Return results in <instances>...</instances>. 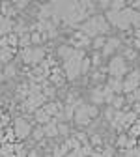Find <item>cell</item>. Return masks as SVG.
Masks as SVG:
<instances>
[{
	"label": "cell",
	"instance_id": "cell-7",
	"mask_svg": "<svg viewBox=\"0 0 140 157\" xmlns=\"http://www.w3.org/2000/svg\"><path fill=\"white\" fill-rule=\"evenodd\" d=\"M140 84V71H131L123 82V92H134Z\"/></svg>",
	"mask_w": 140,
	"mask_h": 157
},
{
	"label": "cell",
	"instance_id": "cell-46",
	"mask_svg": "<svg viewBox=\"0 0 140 157\" xmlns=\"http://www.w3.org/2000/svg\"><path fill=\"white\" fill-rule=\"evenodd\" d=\"M75 153H77V151H71V153H69L67 157H75Z\"/></svg>",
	"mask_w": 140,
	"mask_h": 157
},
{
	"label": "cell",
	"instance_id": "cell-50",
	"mask_svg": "<svg viewBox=\"0 0 140 157\" xmlns=\"http://www.w3.org/2000/svg\"><path fill=\"white\" fill-rule=\"evenodd\" d=\"M138 124H140V122H138Z\"/></svg>",
	"mask_w": 140,
	"mask_h": 157
},
{
	"label": "cell",
	"instance_id": "cell-32",
	"mask_svg": "<svg viewBox=\"0 0 140 157\" xmlns=\"http://www.w3.org/2000/svg\"><path fill=\"white\" fill-rule=\"evenodd\" d=\"M43 135H45V133H43V127H37V129L34 131V139H36V140H41Z\"/></svg>",
	"mask_w": 140,
	"mask_h": 157
},
{
	"label": "cell",
	"instance_id": "cell-36",
	"mask_svg": "<svg viewBox=\"0 0 140 157\" xmlns=\"http://www.w3.org/2000/svg\"><path fill=\"white\" fill-rule=\"evenodd\" d=\"M92 64H93V66H99V64H101V56H99V54H95V56L92 58Z\"/></svg>",
	"mask_w": 140,
	"mask_h": 157
},
{
	"label": "cell",
	"instance_id": "cell-25",
	"mask_svg": "<svg viewBox=\"0 0 140 157\" xmlns=\"http://www.w3.org/2000/svg\"><path fill=\"white\" fill-rule=\"evenodd\" d=\"M15 73H17L15 66H13V64H8V66H6V71H4V75H6V77H13Z\"/></svg>",
	"mask_w": 140,
	"mask_h": 157
},
{
	"label": "cell",
	"instance_id": "cell-12",
	"mask_svg": "<svg viewBox=\"0 0 140 157\" xmlns=\"http://www.w3.org/2000/svg\"><path fill=\"white\" fill-rule=\"evenodd\" d=\"M73 45L75 47H86V45H90V37L84 36L82 32H77L75 37H73Z\"/></svg>",
	"mask_w": 140,
	"mask_h": 157
},
{
	"label": "cell",
	"instance_id": "cell-40",
	"mask_svg": "<svg viewBox=\"0 0 140 157\" xmlns=\"http://www.w3.org/2000/svg\"><path fill=\"white\" fill-rule=\"evenodd\" d=\"M133 112H136V114L140 112V101H136V103H134V110H133Z\"/></svg>",
	"mask_w": 140,
	"mask_h": 157
},
{
	"label": "cell",
	"instance_id": "cell-39",
	"mask_svg": "<svg viewBox=\"0 0 140 157\" xmlns=\"http://www.w3.org/2000/svg\"><path fill=\"white\" fill-rule=\"evenodd\" d=\"M23 8H26V2H25V0H21V2L15 4V10H23Z\"/></svg>",
	"mask_w": 140,
	"mask_h": 157
},
{
	"label": "cell",
	"instance_id": "cell-23",
	"mask_svg": "<svg viewBox=\"0 0 140 157\" xmlns=\"http://www.w3.org/2000/svg\"><path fill=\"white\" fill-rule=\"evenodd\" d=\"M105 43H107V41H105V37H103V36H97V37L93 39V47H95V49L105 47Z\"/></svg>",
	"mask_w": 140,
	"mask_h": 157
},
{
	"label": "cell",
	"instance_id": "cell-20",
	"mask_svg": "<svg viewBox=\"0 0 140 157\" xmlns=\"http://www.w3.org/2000/svg\"><path fill=\"white\" fill-rule=\"evenodd\" d=\"M51 81H52L54 84H62V82H64V75L60 73V71H54V73L51 75Z\"/></svg>",
	"mask_w": 140,
	"mask_h": 157
},
{
	"label": "cell",
	"instance_id": "cell-17",
	"mask_svg": "<svg viewBox=\"0 0 140 157\" xmlns=\"http://www.w3.org/2000/svg\"><path fill=\"white\" fill-rule=\"evenodd\" d=\"M60 109H62V107H60L58 103H47V105L43 107V110H45V112H47L49 116H52V114H56V116H58Z\"/></svg>",
	"mask_w": 140,
	"mask_h": 157
},
{
	"label": "cell",
	"instance_id": "cell-26",
	"mask_svg": "<svg viewBox=\"0 0 140 157\" xmlns=\"http://www.w3.org/2000/svg\"><path fill=\"white\" fill-rule=\"evenodd\" d=\"M136 135H140V124H133L129 129V136H136Z\"/></svg>",
	"mask_w": 140,
	"mask_h": 157
},
{
	"label": "cell",
	"instance_id": "cell-14",
	"mask_svg": "<svg viewBox=\"0 0 140 157\" xmlns=\"http://www.w3.org/2000/svg\"><path fill=\"white\" fill-rule=\"evenodd\" d=\"M92 101H93L95 105H101V103H105V95H103V86H99V88H95V90L92 92Z\"/></svg>",
	"mask_w": 140,
	"mask_h": 157
},
{
	"label": "cell",
	"instance_id": "cell-33",
	"mask_svg": "<svg viewBox=\"0 0 140 157\" xmlns=\"http://www.w3.org/2000/svg\"><path fill=\"white\" fill-rule=\"evenodd\" d=\"M118 146H127V136L119 135V139H118Z\"/></svg>",
	"mask_w": 140,
	"mask_h": 157
},
{
	"label": "cell",
	"instance_id": "cell-24",
	"mask_svg": "<svg viewBox=\"0 0 140 157\" xmlns=\"http://www.w3.org/2000/svg\"><path fill=\"white\" fill-rule=\"evenodd\" d=\"M58 135H64V136H67V135H69V127H67L66 124H62V122H60V124H58Z\"/></svg>",
	"mask_w": 140,
	"mask_h": 157
},
{
	"label": "cell",
	"instance_id": "cell-8",
	"mask_svg": "<svg viewBox=\"0 0 140 157\" xmlns=\"http://www.w3.org/2000/svg\"><path fill=\"white\" fill-rule=\"evenodd\" d=\"M45 103V95L43 94H34V95H30L28 99H26V103H25V109L26 110H36L39 105H43Z\"/></svg>",
	"mask_w": 140,
	"mask_h": 157
},
{
	"label": "cell",
	"instance_id": "cell-13",
	"mask_svg": "<svg viewBox=\"0 0 140 157\" xmlns=\"http://www.w3.org/2000/svg\"><path fill=\"white\" fill-rule=\"evenodd\" d=\"M43 133L45 136H58V122H49L47 125H43Z\"/></svg>",
	"mask_w": 140,
	"mask_h": 157
},
{
	"label": "cell",
	"instance_id": "cell-15",
	"mask_svg": "<svg viewBox=\"0 0 140 157\" xmlns=\"http://www.w3.org/2000/svg\"><path fill=\"white\" fill-rule=\"evenodd\" d=\"M13 54H15V51L11 49V47H6V49H0V62H4V64H8L11 58H13Z\"/></svg>",
	"mask_w": 140,
	"mask_h": 157
},
{
	"label": "cell",
	"instance_id": "cell-4",
	"mask_svg": "<svg viewBox=\"0 0 140 157\" xmlns=\"http://www.w3.org/2000/svg\"><path fill=\"white\" fill-rule=\"evenodd\" d=\"M23 60L26 62V64H32V66H36V64H39L45 58V49H41V47H36V49H30V47H26V49H23Z\"/></svg>",
	"mask_w": 140,
	"mask_h": 157
},
{
	"label": "cell",
	"instance_id": "cell-5",
	"mask_svg": "<svg viewBox=\"0 0 140 157\" xmlns=\"http://www.w3.org/2000/svg\"><path fill=\"white\" fill-rule=\"evenodd\" d=\"M107 69H108V73H110L112 77L119 78V77H122V75L127 71L125 58H123V56H116V58H112V62H110V66H108Z\"/></svg>",
	"mask_w": 140,
	"mask_h": 157
},
{
	"label": "cell",
	"instance_id": "cell-2",
	"mask_svg": "<svg viewBox=\"0 0 140 157\" xmlns=\"http://www.w3.org/2000/svg\"><path fill=\"white\" fill-rule=\"evenodd\" d=\"M131 17H133V10L125 8L122 11H107V21L119 26L122 30H127L131 25Z\"/></svg>",
	"mask_w": 140,
	"mask_h": 157
},
{
	"label": "cell",
	"instance_id": "cell-44",
	"mask_svg": "<svg viewBox=\"0 0 140 157\" xmlns=\"http://www.w3.org/2000/svg\"><path fill=\"white\" fill-rule=\"evenodd\" d=\"M28 157H39V155H37L36 151H30V155H28Z\"/></svg>",
	"mask_w": 140,
	"mask_h": 157
},
{
	"label": "cell",
	"instance_id": "cell-9",
	"mask_svg": "<svg viewBox=\"0 0 140 157\" xmlns=\"http://www.w3.org/2000/svg\"><path fill=\"white\" fill-rule=\"evenodd\" d=\"M90 120H92V118L88 116V112H86L84 105H82V107H78V109L75 110V122H77L78 125H88V124H90Z\"/></svg>",
	"mask_w": 140,
	"mask_h": 157
},
{
	"label": "cell",
	"instance_id": "cell-3",
	"mask_svg": "<svg viewBox=\"0 0 140 157\" xmlns=\"http://www.w3.org/2000/svg\"><path fill=\"white\" fill-rule=\"evenodd\" d=\"M82 58H84L82 51H75L69 60L64 62V71H66L67 78H77L78 75H81V64H82Z\"/></svg>",
	"mask_w": 140,
	"mask_h": 157
},
{
	"label": "cell",
	"instance_id": "cell-29",
	"mask_svg": "<svg viewBox=\"0 0 140 157\" xmlns=\"http://www.w3.org/2000/svg\"><path fill=\"white\" fill-rule=\"evenodd\" d=\"M75 136H77V140H78V142H82L84 146L88 144V135H86V133H77Z\"/></svg>",
	"mask_w": 140,
	"mask_h": 157
},
{
	"label": "cell",
	"instance_id": "cell-34",
	"mask_svg": "<svg viewBox=\"0 0 140 157\" xmlns=\"http://www.w3.org/2000/svg\"><path fill=\"white\" fill-rule=\"evenodd\" d=\"M134 56H136L134 49H127V51H125V58H129V60H131V58H134Z\"/></svg>",
	"mask_w": 140,
	"mask_h": 157
},
{
	"label": "cell",
	"instance_id": "cell-10",
	"mask_svg": "<svg viewBox=\"0 0 140 157\" xmlns=\"http://www.w3.org/2000/svg\"><path fill=\"white\" fill-rule=\"evenodd\" d=\"M118 47H119V39H118V37H110L108 41L105 43V47H103V54L108 56V54H112Z\"/></svg>",
	"mask_w": 140,
	"mask_h": 157
},
{
	"label": "cell",
	"instance_id": "cell-27",
	"mask_svg": "<svg viewBox=\"0 0 140 157\" xmlns=\"http://www.w3.org/2000/svg\"><path fill=\"white\" fill-rule=\"evenodd\" d=\"M125 157H140V148H131L125 151Z\"/></svg>",
	"mask_w": 140,
	"mask_h": 157
},
{
	"label": "cell",
	"instance_id": "cell-11",
	"mask_svg": "<svg viewBox=\"0 0 140 157\" xmlns=\"http://www.w3.org/2000/svg\"><path fill=\"white\" fill-rule=\"evenodd\" d=\"M114 94H119V92H123V82H122V78H116V77H110L108 78V84H107Z\"/></svg>",
	"mask_w": 140,
	"mask_h": 157
},
{
	"label": "cell",
	"instance_id": "cell-35",
	"mask_svg": "<svg viewBox=\"0 0 140 157\" xmlns=\"http://www.w3.org/2000/svg\"><path fill=\"white\" fill-rule=\"evenodd\" d=\"M112 155H114V150H112V148H105L103 157H112Z\"/></svg>",
	"mask_w": 140,
	"mask_h": 157
},
{
	"label": "cell",
	"instance_id": "cell-45",
	"mask_svg": "<svg viewBox=\"0 0 140 157\" xmlns=\"http://www.w3.org/2000/svg\"><path fill=\"white\" fill-rule=\"evenodd\" d=\"M4 78H6V75H4V73H0V82H2Z\"/></svg>",
	"mask_w": 140,
	"mask_h": 157
},
{
	"label": "cell",
	"instance_id": "cell-28",
	"mask_svg": "<svg viewBox=\"0 0 140 157\" xmlns=\"http://www.w3.org/2000/svg\"><path fill=\"white\" fill-rule=\"evenodd\" d=\"M30 39H32V43H41L45 37H43V34H37V32H36V34L30 36Z\"/></svg>",
	"mask_w": 140,
	"mask_h": 157
},
{
	"label": "cell",
	"instance_id": "cell-37",
	"mask_svg": "<svg viewBox=\"0 0 140 157\" xmlns=\"http://www.w3.org/2000/svg\"><path fill=\"white\" fill-rule=\"evenodd\" d=\"M131 97H133V101H134V99H136V101H140V88H136V90H134V94H133Z\"/></svg>",
	"mask_w": 140,
	"mask_h": 157
},
{
	"label": "cell",
	"instance_id": "cell-21",
	"mask_svg": "<svg viewBox=\"0 0 140 157\" xmlns=\"http://www.w3.org/2000/svg\"><path fill=\"white\" fill-rule=\"evenodd\" d=\"M112 109H119V107H122L123 105V97L122 95H114V99H112Z\"/></svg>",
	"mask_w": 140,
	"mask_h": 157
},
{
	"label": "cell",
	"instance_id": "cell-47",
	"mask_svg": "<svg viewBox=\"0 0 140 157\" xmlns=\"http://www.w3.org/2000/svg\"><path fill=\"white\" fill-rule=\"evenodd\" d=\"M0 140H2V131H0Z\"/></svg>",
	"mask_w": 140,
	"mask_h": 157
},
{
	"label": "cell",
	"instance_id": "cell-49",
	"mask_svg": "<svg viewBox=\"0 0 140 157\" xmlns=\"http://www.w3.org/2000/svg\"><path fill=\"white\" fill-rule=\"evenodd\" d=\"M0 157H4V155H0Z\"/></svg>",
	"mask_w": 140,
	"mask_h": 157
},
{
	"label": "cell",
	"instance_id": "cell-31",
	"mask_svg": "<svg viewBox=\"0 0 140 157\" xmlns=\"http://www.w3.org/2000/svg\"><path fill=\"white\" fill-rule=\"evenodd\" d=\"M84 109H86V112H88V116H90V118H93V116H97V114H99L97 107H86V105H84Z\"/></svg>",
	"mask_w": 140,
	"mask_h": 157
},
{
	"label": "cell",
	"instance_id": "cell-6",
	"mask_svg": "<svg viewBox=\"0 0 140 157\" xmlns=\"http://www.w3.org/2000/svg\"><path fill=\"white\" fill-rule=\"evenodd\" d=\"M28 135H30V124L26 120H23V118H17L15 120V136L23 140Z\"/></svg>",
	"mask_w": 140,
	"mask_h": 157
},
{
	"label": "cell",
	"instance_id": "cell-48",
	"mask_svg": "<svg viewBox=\"0 0 140 157\" xmlns=\"http://www.w3.org/2000/svg\"><path fill=\"white\" fill-rule=\"evenodd\" d=\"M138 148H140V142H138Z\"/></svg>",
	"mask_w": 140,
	"mask_h": 157
},
{
	"label": "cell",
	"instance_id": "cell-1",
	"mask_svg": "<svg viewBox=\"0 0 140 157\" xmlns=\"http://www.w3.org/2000/svg\"><path fill=\"white\" fill-rule=\"evenodd\" d=\"M81 32L88 37H97V34L108 32V21L103 15H93L81 26Z\"/></svg>",
	"mask_w": 140,
	"mask_h": 157
},
{
	"label": "cell",
	"instance_id": "cell-43",
	"mask_svg": "<svg viewBox=\"0 0 140 157\" xmlns=\"http://www.w3.org/2000/svg\"><path fill=\"white\" fill-rule=\"evenodd\" d=\"M134 36H136V39H138V41H140V30L136 28V32H134Z\"/></svg>",
	"mask_w": 140,
	"mask_h": 157
},
{
	"label": "cell",
	"instance_id": "cell-19",
	"mask_svg": "<svg viewBox=\"0 0 140 157\" xmlns=\"http://www.w3.org/2000/svg\"><path fill=\"white\" fill-rule=\"evenodd\" d=\"M134 122H136V112H125L123 125H133Z\"/></svg>",
	"mask_w": 140,
	"mask_h": 157
},
{
	"label": "cell",
	"instance_id": "cell-18",
	"mask_svg": "<svg viewBox=\"0 0 140 157\" xmlns=\"http://www.w3.org/2000/svg\"><path fill=\"white\" fill-rule=\"evenodd\" d=\"M36 120H37V122H41V124H45V125H47V124L51 122V116H49V114H47V112H45V110L41 109V110H37V112H36Z\"/></svg>",
	"mask_w": 140,
	"mask_h": 157
},
{
	"label": "cell",
	"instance_id": "cell-30",
	"mask_svg": "<svg viewBox=\"0 0 140 157\" xmlns=\"http://www.w3.org/2000/svg\"><path fill=\"white\" fill-rule=\"evenodd\" d=\"M90 69V58H82V64H81V73H86Z\"/></svg>",
	"mask_w": 140,
	"mask_h": 157
},
{
	"label": "cell",
	"instance_id": "cell-38",
	"mask_svg": "<svg viewBox=\"0 0 140 157\" xmlns=\"http://www.w3.org/2000/svg\"><path fill=\"white\" fill-rule=\"evenodd\" d=\"M92 142L93 144H101V136H99V135H92Z\"/></svg>",
	"mask_w": 140,
	"mask_h": 157
},
{
	"label": "cell",
	"instance_id": "cell-41",
	"mask_svg": "<svg viewBox=\"0 0 140 157\" xmlns=\"http://www.w3.org/2000/svg\"><path fill=\"white\" fill-rule=\"evenodd\" d=\"M133 47L134 49H140V41H138V39H134V41H133Z\"/></svg>",
	"mask_w": 140,
	"mask_h": 157
},
{
	"label": "cell",
	"instance_id": "cell-16",
	"mask_svg": "<svg viewBox=\"0 0 140 157\" xmlns=\"http://www.w3.org/2000/svg\"><path fill=\"white\" fill-rule=\"evenodd\" d=\"M73 52H75L73 47H60V49H58V56L64 58V60H69V58L73 56Z\"/></svg>",
	"mask_w": 140,
	"mask_h": 157
},
{
	"label": "cell",
	"instance_id": "cell-22",
	"mask_svg": "<svg viewBox=\"0 0 140 157\" xmlns=\"http://www.w3.org/2000/svg\"><path fill=\"white\" fill-rule=\"evenodd\" d=\"M30 43H32V39H30V34H25L21 39H19V45H21V47H25V49H26Z\"/></svg>",
	"mask_w": 140,
	"mask_h": 157
},
{
	"label": "cell",
	"instance_id": "cell-42",
	"mask_svg": "<svg viewBox=\"0 0 140 157\" xmlns=\"http://www.w3.org/2000/svg\"><path fill=\"white\" fill-rule=\"evenodd\" d=\"M90 157H103V153H99V151H93Z\"/></svg>",
	"mask_w": 140,
	"mask_h": 157
}]
</instances>
